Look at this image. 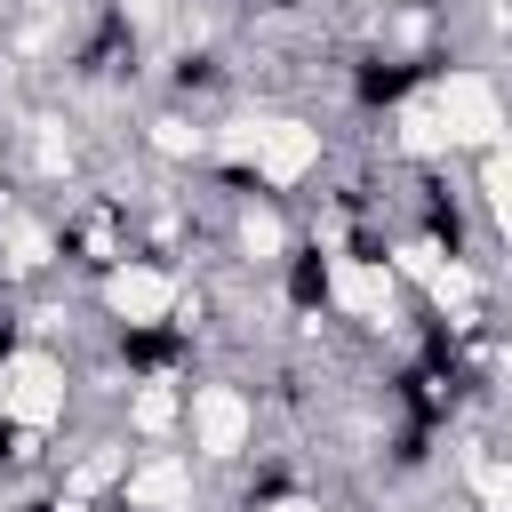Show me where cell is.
Instances as JSON below:
<instances>
[{"mask_svg":"<svg viewBox=\"0 0 512 512\" xmlns=\"http://www.w3.org/2000/svg\"><path fill=\"white\" fill-rule=\"evenodd\" d=\"M24 512H56V504H24Z\"/></svg>","mask_w":512,"mask_h":512,"instance_id":"obj_9","label":"cell"},{"mask_svg":"<svg viewBox=\"0 0 512 512\" xmlns=\"http://www.w3.org/2000/svg\"><path fill=\"white\" fill-rule=\"evenodd\" d=\"M16 344H24V328H16V312H0V360H8Z\"/></svg>","mask_w":512,"mask_h":512,"instance_id":"obj_6","label":"cell"},{"mask_svg":"<svg viewBox=\"0 0 512 512\" xmlns=\"http://www.w3.org/2000/svg\"><path fill=\"white\" fill-rule=\"evenodd\" d=\"M120 512H136V504H120Z\"/></svg>","mask_w":512,"mask_h":512,"instance_id":"obj_10","label":"cell"},{"mask_svg":"<svg viewBox=\"0 0 512 512\" xmlns=\"http://www.w3.org/2000/svg\"><path fill=\"white\" fill-rule=\"evenodd\" d=\"M264 8H296V0H264Z\"/></svg>","mask_w":512,"mask_h":512,"instance_id":"obj_8","label":"cell"},{"mask_svg":"<svg viewBox=\"0 0 512 512\" xmlns=\"http://www.w3.org/2000/svg\"><path fill=\"white\" fill-rule=\"evenodd\" d=\"M440 72V56H368L360 72H352V104L360 112H384V104H400L416 80H432Z\"/></svg>","mask_w":512,"mask_h":512,"instance_id":"obj_1","label":"cell"},{"mask_svg":"<svg viewBox=\"0 0 512 512\" xmlns=\"http://www.w3.org/2000/svg\"><path fill=\"white\" fill-rule=\"evenodd\" d=\"M288 304H296V312H320V304H328V248H320V240L288 248Z\"/></svg>","mask_w":512,"mask_h":512,"instance_id":"obj_3","label":"cell"},{"mask_svg":"<svg viewBox=\"0 0 512 512\" xmlns=\"http://www.w3.org/2000/svg\"><path fill=\"white\" fill-rule=\"evenodd\" d=\"M176 88H216V56H176Z\"/></svg>","mask_w":512,"mask_h":512,"instance_id":"obj_5","label":"cell"},{"mask_svg":"<svg viewBox=\"0 0 512 512\" xmlns=\"http://www.w3.org/2000/svg\"><path fill=\"white\" fill-rule=\"evenodd\" d=\"M416 8H432V0H416Z\"/></svg>","mask_w":512,"mask_h":512,"instance_id":"obj_11","label":"cell"},{"mask_svg":"<svg viewBox=\"0 0 512 512\" xmlns=\"http://www.w3.org/2000/svg\"><path fill=\"white\" fill-rule=\"evenodd\" d=\"M8 456H16V424L0 416V464H8Z\"/></svg>","mask_w":512,"mask_h":512,"instance_id":"obj_7","label":"cell"},{"mask_svg":"<svg viewBox=\"0 0 512 512\" xmlns=\"http://www.w3.org/2000/svg\"><path fill=\"white\" fill-rule=\"evenodd\" d=\"M424 232H432L448 256H464V216H456V200H440V192H432V200H424Z\"/></svg>","mask_w":512,"mask_h":512,"instance_id":"obj_4","label":"cell"},{"mask_svg":"<svg viewBox=\"0 0 512 512\" xmlns=\"http://www.w3.org/2000/svg\"><path fill=\"white\" fill-rule=\"evenodd\" d=\"M120 360L136 376H160V368L184 360V328H120Z\"/></svg>","mask_w":512,"mask_h":512,"instance_id":"obj_2","label":"cell"}]
</instances>
